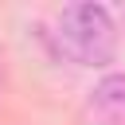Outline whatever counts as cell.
Instances as JSON below:
<instances>
[{
	"mask_svg": "<svg viewBox=\"0 0 125 125\" xmlns=\"http://www.w3.org/2000/svg\"><path fill=\"white\" fill-rule=\"evenodd\" d=\"M47 43L74 66H105L117 51V23L102 4H66L51 23Z\"/></svg>",
	"mask_w": 125,
	"mask_h": 125,
	"instance_id": "6da1fadb",
	"label": "cell"
},
{
	"mask_svg": "<svg viewBox=\"0 0 125 125\" xmlns=\"http://www.w3.org/2000/svg\"><path fill=\"white\" fill-rule=\"evenodd\" d=\"M94 105H98L102 117L125 125V74H105L94 86Z\"/></svg>",
	"mask_w": 125,
	"mask_h": 125,
	"instance_id": "7a4b0ae2",
	"label": "cell"
},
{
	"mask_svg": "<svg viewBox=\"0 0 125 125\" xmlns=\"http://www.w3.org/2000/svg\"><path fill=\"white\" fill-rule=\"evenodd\" d=\"M0 90H4V55H0Z\"/></svg>",
	"mask_w": 125,
	"mask_h": 125,
	"instance_id": "3957f363",
	"label": "cell"
},
{
	"mask_svg": "<svg viewBox=\"0 0 125 125\" xmlns=\"http://www.w3.org/2000/svg\"><path fill=\"white\" fill-rule=\"evenodd\" d=\"M117 16H121V23H125V8H121V12H117Z\"/></svg>",
	"mask_w": 125,
	"mask_h": 125,
	"instance_id": "277c9868",
	"label": "cell"
}]
</instances>
